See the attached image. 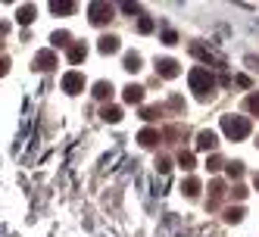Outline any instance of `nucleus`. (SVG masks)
I'll list each match as a JSON object with an SVG mask.
<instances>
[{
    "instance_id": "nucleus-1",
    "label": "nucleus",
    "mask_w": 259,
    "mask_h": 237,
    "mask_svg": "<svg viewBox=\"0 0 259 237\" xmlns=\"http://www.w3.org/2000/svg\"><path fill=\"white\" fill-rule=\"evenodd\" d=\"M188 81H191V90H197V97L200 100H206L212 94V87H215V78H212V72L206 66H197L188 72Z\"/></svg>"
},
{
    "instance_id": "nucleus-2",
    "label": "nucleus",
    "mask_w": 259,
    "mask_h": 237,
    "mask_svg": "<svg viewBox=\"0 0 259 237\" xmlns=\"http://www.w3.org/2000/svg\"><path fill=\"white\" fill-rule=\"evenodd\" d=\"M222 131L231 140H244L250 134V119L247 116H222Z\"/></svg>"
},
{
    "instance_id": "nucleus-3",
    "label": "nucleus",
    "mask_w": 259,
    "mask_h": 237,
    "mask_svg": "<svg viewBox=\"0 0 259 237\" xmlns=\"http://www.w3.org/2000/svg\"><path fill=\"white\" fill-rule=\"evenodd\" d=\"M116 7L113 4H91L88 7V16H91V25H106L109 19H113Z\"/></svg>"
},
{
    "instance_id": "nucleus-4",
    "label": "nucleus",
    "mask_w": 259,
    "mask_h": 237,
    "mask_svg": "<svg viewBox=\"0 0 259 237\" xmlns=\"http://www.w3.org/2000/svg\"><path fill=\"white\" fill-rule=\"evenodd\" d=\"M63 90L72 94V97L81 94V90H84V75H81V72H66V75H63Z\"/></svg>"
},
{
    "instance_id": "nucleus-5",
    "label": "nucleus",
    "mask_w": 259,
    "mask_h": 237,
    "mask_svg": "<svg viewBox=\"0 0 259 237\" xmlns=\"http://www.w3.org/2000/svg\"><path fill=\"white\" fill-rule=\"evenodd\" d=\"M53 66H57V53H53V50H41L38 57H34V69H41V72H50Z\"/></svg>"
},
{
    "instance_id": "nucleus-6",
    "label": "nucleus",
    "mask_w": 259,
    "mask_h": 237,
    "mask_svg": "<svg viewBox=\"0 0 259 237\" xmlns=\"http://www.w3.org/2000/svg\"><path fill=\"white\" fill-rule=\"evenodd\" d=\"M34 16H38V10H34L31 4H25V7L16 10V22H19V25H31V22H34Z\"/></svg>"
},
{
    "instance_id": "nucleus-7",
    "label": "nucleus",
    "mask_w": 259,
    "mask_h": 237,
    "mask_svg": "<svg viewBox=\"0 0 259 237\" xmlns=\"http://www.w3.org/2000/svg\"><path fill=\"white\" fill-rule=\"evenodd\" d=\"M156 72L162 78H175L178 75V63L175 60H156Z\"/></svg>"
},
{
    "instance_id": "nucleus-8",
    "label": "nucleus",
    "mask_w": 259,
    "mask_h": 237,
    "mask_svg": "<svg viewBox=\"0 0 259 237\" xmlns=\"http://www.w3.org/2000/svg\"><path fill=\"white\" fill-rule=\"evenodd\" d=\"M119 38H116V34H103V38H100V44H97V50L100 53H119Z\"/></svg>"
},
{
    "instance_id": "nucleus-9",
    "label": "nucleus",
    "mask_w": 259,
    "mask_h": 237,
    "mask_svg": "<svg viewBox=\"0 0 259 237\" xmlns=\"http://www.w3.org/2000/svg\"><path fill=\"white\" fill-rule=\"evenodd\" d=\"M215 144H219V137L212 131H200L197 134V150H215Z\"/></svg>"
},
{
    "instance_id": "nucleus-10",
    "label": "nucleus",
    "mask_w": 259,
    "mask_h": 237,
    "mask_svg": "<svg viewBox=\"0 0 259 237\" xmlns=\"http://www.w3.org/2000/svg\"><path fill=\"white\" fill-rule=\"evenodd\" d=\"M122 97H125V103H141V100H144V87H141V84H128V87L122 90Z\"/></svg>"
},
{
    "instance_id": "nucleus-11",
    "label": "nucleus",
    "mask_w": 259,
    "mask_h": 237,
    "mask_svg": "<svg viewBox=\"0 0 259 237\" xmlns=\"http://www.w3.org/2000/svg\"><path fill=\"white\" fill-rule=\"evenodd\" d=\"M138 140H141V147H147V150H150V147H156V144H159V131H153V128H144V131L138 134Z\"/></svg>"
},
{
    "instance_id": "nucleus-12",
    "label": "nucleus",
    "mask_w": 259,
    "mask_h": 237,
    "mask_svg": "<svg viewBox=\"0 0 259 237\" xmlns=\"http://www.w3.org/2000/svg\"><path fill=\"white\" fill-rule=\"evenodd\" d=\"M91 94H94L97 100H106V97H113V84H109V81H97Z\"/></svg>"
},
{
    "instance_id": "nucleus-13",
    "label": "nucleus",
    "mask_w": 259,
    "mask_h": 237,
    "mask_svg": "<svg viewBox=\"0 0 259 237\" xmlns=\"http://www.w3.org/2000/svg\"><path fill=\"white\" fill-rule=\"evenodd\" d=\"M103 122H109V125H116V122H122V109L119 106H103Z\"/></svg>"
},
{
    "instance_id": "nucleus-14",
    "label": "nucleus",
    "mask_w": 259,
    "mask_h": 237,
    "mask_svg": "<svg viewBox=\"0 0 259 237\" xmlns=\"http://www.w3.org/2000/svg\"><path fill=\"white\" fill-rule=\"evenodd\" d=\"M50 10H53V13H63V16H69L72 10H75V4H72V0H50Z\"/></svg>"
},
{
    "instance_id": "nucleus-15",
    "label": "nucleus",
    "mask_w": 259,
    "mask_h": 237,
    "mask_svg": "<svg viewBox=\"0 0 259 237\" xmlns=\"http://www.w3.org/2000/svg\"><path fill=\"white\" fill-rule=\"evenodd\" d=\"M84 57H88V47L84 44H72L69 47V63H81Z\"/></svg>"
},
{
    "instance_id": "nucleus-16",
    "label": "nucleus",
    "mask_w": 259,
    "mask_h": 237,
    "mask_svg": "<svg viewBox=\"0 0 259 237\" xmlns=\"http://www.w3.org/2000/svg\"><path fill=\"white\" fill-rule=\"evenodd\" d=\"M181 191L188 194V197H197V194H200V181H197V178H188V181H181Z\"/></svg>"
},
{
    "instance_id": "nucleus-17",
    "label": "nucleus",
    "mask_w": 259,
    "mask_h": 237,
    "mask_svg": "<svg viewBox=\"0 0 259 237\" xmlns=\"http://www.w3.org/2000/svg\"><path fill=\"white\" fill-rule=\"evenodd\" d=\"M178 166H181L184 172H191V169L197 166V162H194V153H184V150H181V153H178Z\"/></svg>"
},
{
    "instance_id": "nucleus-18",
    "label": "nucleus",
    "mask_w": 259,
    "mask_h": 237,
    "mask_svg": "<svg viewBox=\"0 0 259 237\" xmlns=\"http://www.w3.org/2000/svg\"><path fill=\"white\" fill-rule=\"evenodd\" d=\"M125 69L128 72H138L141 69V57H138V53H125Z\"/></svg>"
},
{
    "instance_id": "nucleus-19",
    "label": "nucleus",
    "mask_w": 259,
    "mask_h": 237,
    "mask_svg": "<svg viewBox=\"0 0 259 237\" xmlns=\"http://www.w3.org/2000/svg\"><path fill=\"white\" fill-rule=\"evenodd\" d=\"M50 44H53V47H69V44H72V41H69V31H57V34L50 38Z\"/></svg>"
},
{
    "instance_id": "nucleus-20",
    "label": "nucleus",
    "mask_w": 259,
    "mask_h": 237,
    "mask_svg": "<svg viewBox=\"0 0 259 237\" xmlns=\"http://www.w3.org/2000/svg\"><path fill=\"white\" fill-rule=\"evenodd\" d=\"M240 218H244V209H240V206H234V209L225 212V222H228V225H237Z\"/></svg>"
},
{
    "instance_id": "nucleus-21",
    "label": "nucleus",
    "mask_w": 259,
    "mask_h": 237,
    "mask_svg": "<svg viewBox=\"0 0 259 237\" xmlns=\"http://www.w3.org/2000/svg\"><path fill=\"white\" fill-rule=\"evenodd\" d=\"M138 31L141 34H150L153 31V19H150V16H141V19H138Z\"/></svg>"
},
{
    "instance_id": "nucleus-22",
    "label": "nucleus",
    "mask_w": 259,
    "mask_h": 237,
    "mask_svg": "<svg viewBox=\"0 0 259 237\" xmlns=\"http://www.w3.org/2000/svg\"><path fill=\"white\" fill-rule=\"evenodd\" d=\"M225 169H228V175H231V178H240V175H244V162H228Z\"/></svg>"
},
{
    "instance_id": "nucleus-23",
    "label": "nucleus",
    "mask_w": 259,
    "mask_h": 237,
    "mask_svg": "<svg viewBox=\"0 0 259 237\" xmlns=\"http://www.w3.org/2000/svg\"><path fill=\"white\" fill-rule=\"evenodd\" d=\"M162 44H169V47H172V44H178V34H175L172 28H165V31H162Z\"/></svg>"
},
{
    "instance_id": "nucleus-24",
    "label": "nucleus",
    "mask_w": 259,
    "mask_h": 237,
    "mask_svg": "<svg viewBox=\"0 0 259 237\" xmlns=\"http://www.w3.org/2000/svg\"><path fill=\"white\" fill-rule=\"evenodd\" d=\"M247 109L259 116V94H250V97H247Z\"/></svg>"
},
{
    "instance_id": "nucleus-25",
    "label": "nucleus",
    "mask_w": 259,
    "mask_h": 237,
    "mask_svg": "<svg viewBox=\"0 0 259 237\" xmlns=\"http://www.w3.org/2000/svg\"><path fill=\"white\" fill-rule=\"evenodd\" d=\"M141 116H144L147 122H153V119L159 116V106H147V109H144V113H141Z\"/></svg>"
},
{
    "instance_id": "nucleus-26",
    "label": "nucleus",
    "mask_w": 259,
    "mask_h": 237,
    "mask_svg": "<svg viewBox=\"0 0 259 237\" xmlns=\"http://www.w3.org/2000/svg\"><path fill=\"white\" fill-rule=\"evenodd\" d=\"M222 166H225V162H222L219 156H209V172H219Z\"/></svg>"
},
{
    "instance_id": "nucleus-27",
    "label": "nucleus",
    "mask_w": 259,
    "mask_h": 237,
    "mask_svg": "<svg viewBox=\"0 0 259 237\" xmlns=\"http://www.w3.org/2000/svg\"><path fill=\"white\" fill-rule=\"evenodd\" d=\"M209 191H212V203H215V200L222 197V184H219V181H212V184H209Z\"/></svg>"
},
{
    "instance_id": "nucleus-28",
    "label": "nucleus",
    "mask_w": 259,
    "mask_h": 237,
    "mask_svg": "<svg viewBox=\"0 0 259 237\" xmlns=\"http://www.w3.org/2000/svg\"><path fill=\"white\" fill-rule=\"evenodd\" d=\"M234 81H237V84H240V87H250V84H253V81H250V75H237V78H234Z\"/></svg>"
},
{
    "instance_id": "nucleus-29",
    "label": "nucleus",
    "mask_w": 259,
    "mask_h": 237,
    "mask_svg": "<svg viewBox=\"0 0 259 237\" xmlns=\"http://www.w3.org/2000/svg\"><path fill=\"white\" fill-rule=\"evenodd\" d=\"M156 169L159 172H169V159H156Z\"/></svg>"
},
{
    "instance_id": "nucleus-30",
    "label": "nucleus",
    "mask_w": 259,
    "mask_h": 237,
    "mask_svg": "<svg viewBox=\"0 0 259 237\" xmlns=\"http://www.w3.org/2000/svg\"><path fill=\"white\" fill-rule=\"evenodd\" d=\"M122 10H125V13H138L141 7H138V4H122Z\"/></svg>"
},
{
    "instance_id": "nucleus-31",
    "label": "nucleus",
    "mask_w": 259,
    "mask_h": 237,
    "mask_svg": "<svg viewBox=\"0 0 259 237\" xmlns=\"http://www.w3.org/2000/svg\"><path fill=\"white\" fill-rule=\"evenodd\" d=\"M247 63H250L253 69H259V60H256V57H247Z\"/></svg>"
},
{
    "instance_id": "nucleus-32",
    "label": "nucleus",
    "mask_w": 259,
    "mask_h": 237,
    "mask_svg": "<svg viewBox=\"0 0 259 237\" xmlns=\"http://www.w3.org/2000/svg\"><path fill=\"white\" fill-rule=\"evenodd\" d=\"M253 184H256V187H259V172H256V178H253Z\"/></svg>"
},
{
    "instance_id": "nucleus-33",
    "label": "nucleus",
    "mask_w": 259,
    "mask_h": 237,
    "mask_svg": "<svg viewBox=\"0 0 259 237\" xmlns=\"http://www.w3.org/2000/svg\"><path fill=\"white\" fill-rule=\"evenodd\" d=\"M256 147H259V140H256Z\"/></svg>"
}]
</instances>
